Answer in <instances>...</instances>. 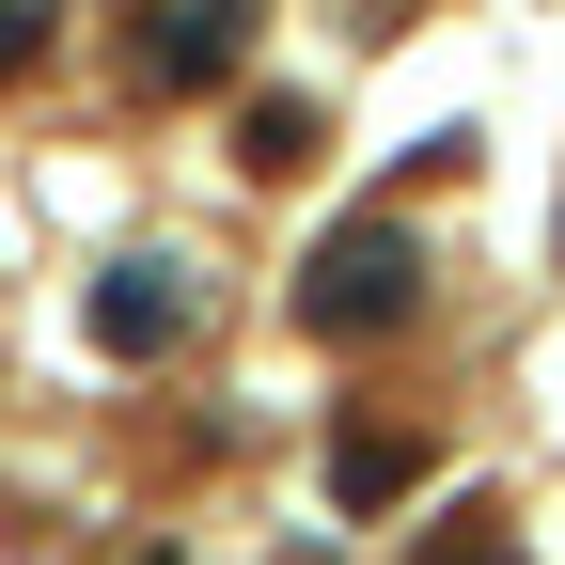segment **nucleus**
<instances>
[{"mask_svg":"<svg viewBox=\"0 0 565 565\" xmlns=\"http://www.w3.org/2000/svg\"><path fill=\"white\" fill-rule=\"evenodd\" d=\"M47 47V0H0V63H32Z\"/></svg>","mask_w":565,"mask_h":565,"instance_id":"obj_7","label":"nucleus"},{"mask_svg":"<svg viewBox=\"0 0 565 565\" xmlns=\"http://www.w3.org/2000/svg\"><path fill=\"white\" fill-rule=\"evenodd\" d=\"M236 17H252V0H173L158 32H141V79H158V95H204L236 63Z\"/></svg>","mask_w":565,"mask_h":565,"instance_id":"obj_4","label":"nucleus"},{"mask_svg":"<svg viewBox=\"0 0 565 565\" xmlns=\"http://www.w3.org/2000/svg\"><path fill=\"white\" fill-rule=\"evenodd\" d=\"M95 345H110V362H173V345H189V267H158V252L95 267Z\"/></svg>","mask_w":565,"mask_h":565,"instance_id":"obj_2","label":"nucleus"},{"mask_svg":"<svg viewBox=\"0 0 565 565\" xmlns=\"http://www.w3.org/2000/svg\"><path fill=\"white\" fill-rule=\"evenodd\" d=\"M424 565H519V534H503V519H440V534H424Z\"/></svg>","mask_w":565,"mask_h":565,"instance_id":"obj_6","label":"nucleus"},{"mask_svg":"<svg viewBox=\"0 0 565 565\" xmlns=\"http://www.w3.org/2000/svg\"><path fill=\"white\" fill-rule=\"evenodd\" d=\"M424 487V424H330V503L345 519H393Z\"/></svg>","mask_w":565,"mask_h":565,"instance_id":"obj_3","label":"nucleus"},{"mask_svg":"<svg viewBox=\"0 0 565 565\" xmlns=\"http://www.w3.org/2000/svg\"><path fill=\"white\" fill-rule=\"evenodd\" d=\"M408 299H424V236H408V221H330L315 267H299V330H315V345H362V330H393Z\"/></svg>","mask_w":565,"mask_h":565,"instance_id":"obj_1","label":"nucleus"},{"mask_svg":"<svg viewBox=\"0 0 565 565\" xmlns=\"http://www.w3.org/2000/svg\"><path fill=\"white\" fill-rule=\"evenodd\" d=\"M236 158H252V173H299V158H315V110H299V95L252 110V126H236Z\"/></svg>","mask_w":565,"mask_h":565,"instance_id":"obj_5","label":"nucleus"}]
</instances>
